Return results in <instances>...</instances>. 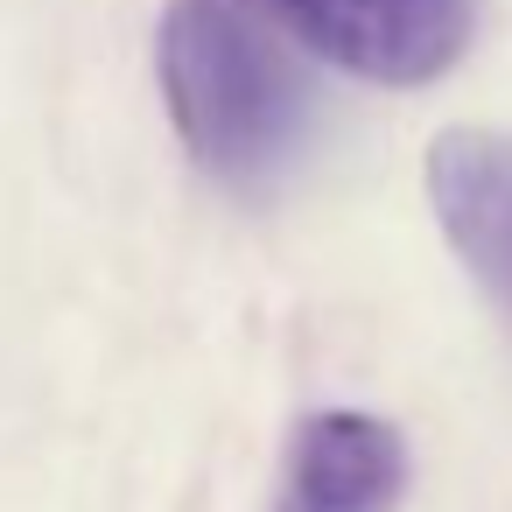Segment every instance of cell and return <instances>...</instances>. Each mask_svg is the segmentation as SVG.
<instances>
[{
    "label": "cell",
    "instance_id": "3957f363",
    "mask_svg": "<svg viewBox=\"0 0 512 512\" xmlns=\"http://www.w3.org/2000/svg\"><path fill=\"white\" fill-rule=\"evenodd\" d=\"M407 491V442L393 421L323 407L288 435L274 512H393Z\"/></svg>",
    "mask_w": 512,
    "mask_h": 512
},
{
    "label": "cell",
    "instance_id": "6da1fadb",
    "mask_svg": "<svg viewBox=\"0 0 512 512\" xmlns=\"http://www.w3.org/2000/svg\"><path fill=\"white\" fill-rule=\"evenodd\" d=\"M155 71L183 148L232 190L274 183L309 134V85L253 0H169Z\"/></svg>",
    "mask_w": 512,
    "mask_h": 512
},
{
    "label": "cell",
    "instance_id": "277c9868",
    "mask_svg": "<svg viewBox=\"0 0 512 512\" xmlns=\"http://www.w3.org/2000/svg\"><path fill=\"white\" fill-rule=\"evenodd\" d=\"M428 204L456 260L512 316V134L449 127L428 141Z\"/></svg>",
    "mask_w": 512,
    "mask_h": 512
},
{
    "label": "cell",
    "instance_id": "7a4b0ae2",
    "mask_svg": "<svg viewBox=\"0 0 512 512\" xmlns=\"http://www.w3.org/2000/svg\"><path fill=\"white\" fill-rule=\"evenodd\" d=\"M309 57L365 85H435L470 50V0H253Z\"/></svg>",
    "mask_w": 512,
    "mask_h": 512
}]
</instances>
